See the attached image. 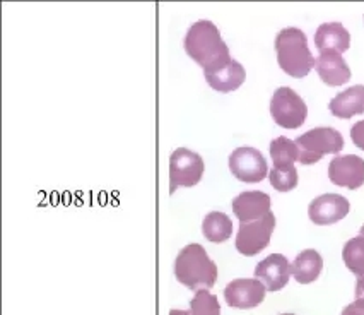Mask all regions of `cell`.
<instances>
[{
    "label": "cell",
    "mask_w": 364,
    "mask_h": 315,
    "mask_svg": "<svg viewBox=\"0 0 364 315\" xmlns=\"http://www.w3.org/2000/svg\"><path fill=\"white\" fill-rule=\"evenodd\" d=\"M183 46L188 57L204 69V74L223 69L232 62L230 48L213 21L202 19L193 23L185 35Z\"/></svg>",
    "instance_id": "1"
},
{
    "label": "cell",
    "mask_w": 364,
    "mask_h": 315,
    "mask_svg": "<svg viewBox=\"0 0 364 315\" xmlns=\"http://www.w3.org/2000/svg\"><path fill=\"white\" fill-rule=\"evenodd\" d=\"M175 276L183 286L193 291L213 288L218 281V266L205 249L198 244H188L175 259Z\"/></svg>",
    "instance_id": "2"
},
{
    "label": "cell",
    "mask_w": 364,
    "mask_h": 315,
    "mask_svg": "<svg viewBox=\"0 0 364 315\" xmlns=\"http://www.w3.org/2000/svg\"><path fill=\"white\" fill-rule=\"evenodd\" d=\"M277 63L287 76L296 79L306 78L315 69L316 58L308 48V38L301 29L284 28L276 36Z\"/></svg>",
    "instance_id": "3"
},
{
    "label": "cell",
    "mask_w": 364,
    "mask_h": 315,
    "mask_svg": "<svg viewBox=\"0 0 364 315\" xmlns=\"http://www.w3.org/2000/svg\"><path fill=\"white\" fill-rule=\"evenodd\" d=\"M299 153V163L315 165L323 156L338 155L344 149V138L332 127H316L304 132L294 140Z\"/></svg>",
    "instance_id": "4"
},
{
    "label": "cell",
    "mask_w": 364,
    "mask_h": 315,
    "mask_svg": "<svg viewBox=\"0 0 364 315\" xmlns=\"http://www.w3.org/2000/svg\"><path fill=\"white\" fill-rule=\"evenodd\" d=\"M205 163L200 155L187 148H178L169 156V194L178 187H193L202 180Z\"/></svg>",
    "instance_id": "5"
},
{
    "label": "cell",
    "mask_w": 364,
    "mask_h": 315,
    "mask_svg": "<svg viewBox=\"0 0 364 315\" xmlns=\"http://www.w3.org/2000/svg\"><path fill=\"white\" fill-rule=\"evenodd\" d=\"M270 115L279 127L298 129L306 122L308 106L294 89L282 86L276 89L270 100Z\"/></svg>",
    "instance_id": "6"
},
{
    "label": "cell",
    "mask_w": 364,
    "mask_h": 315,
    "mask_svg": "<svg viewBox=\"0 0 364 315\" xmlns=\"http://www.w3.org/2000/svg\"><path fill=\"white\" fill-rule=\"evenodd\" d=\"M274 228H276L274 212H270L262 220L252 221V223H240L238 235H236V250L247 257L260 254L269 245Z\"/></svg>",
    "instance_id": "7"
},
{
    "label": "cell",
    "mask_w": 364,
    "mask_h": 315,
    "mask_svg": "<svg viewBox=\"0 0 364 315\" xmlns=\"http://www.w3.org/2000/svg\"><path fill=\"white\" fill-rule=\"evenodd\" d=\"M230 170L238 180L258 184L269 175V167L264 155L255 148H238L230 156Z\"/></svg>",
    "instance_id": "8"
},
{
    "label": "cell",
    "mask_w": 364,
    "mask_h": 315,
    "mask_svg": "<svg viewBox=\"0 0 364 315\" xmlns=\"http://www.w3.org/2000/svg\"><path fill=\"white\" fill-rule=\"evenodd\" d=\"M267 288L257 278L232 279L224 288V300L232 309H255L265 300Z\"/></svg>",
    "instance_id": "9"
},
{
    "label": "cell",
    "mask_w": 364,
    "mask_h": 315,
    "mask_svg": "<svg viewBox=\"0 0 364 315\" xmlns=\"http://www.w3.org/2000/svg\"><path fill=\"white\" fill-rule=\"evenodd\" d=\"M328 178L333 185L359 189L364 185V160L355 155L336 156L328 165Z\"/></svg>",
    "instance_id": "10"
},
{
    "label": "cell",
    "mask_w": 364,
    "mask_h": 315,
    "mask_svg": "<svg viewBox=\"0 0 364 315\" xmlns=\"http://www.w3.org/2000/svg\"><path fill=\"white\" fill-rule=\"evenodd\" d=\"M349 210L350 204L344 195L323 194L313 199L310 207H308V216L315 224L327 227V224H333L344 220L349 215Z\"/></svg>",
    "instance_id": "11"
},
{
    "label": "cell",
    "mask_w": 364,
    "mask_h": 315,
    "mask_svg": "<svg viewBox=\"0 0 364 315\" xmlns=\"http://www.w3.org/2000/svg\"><path fill=\"white\" fill-rule=\"evenodd\" d=\"M291 264L282 254H272L260 261L255 267V278L269 291H281L291 278Z\"/></svg>",
    "instance_id": "12"
},
{
    "label": "cell",
    "mask_w": 364,
    "mask_h": 315,
    "mask_svg": "<svg viewBox=\"0 0 364 315\" xmlns=\"http://www.w3.org/2000/svg\"><path fill=\"white\" fill-rule=\"evenodd\" d=\"M232 212L240 223H252V221L265 218L270 215V197L269 194L260 190H247L236 195L231 202Z\"/></svg>",
    "instance_id": "13"
},
{
    "label": "cell",
    "mask_w": 364,
    "mask_h": 315,
    "mask_svg": "<svg viewBox=\"0 0 364 315\" xmlns=\"http://www.w3.org/2000/svg\"><path fill=\"white\" fill-rule=\"evenodd\" d=\"M315 71L318 72L320 79L323 81L327 86H342L347 81H350V69L347 66L338 52H333V50H325V52H320L318 58L315 62Z\"/></svg>",
    "instance_id": "14"
},
{
    "label": "cell",
    "mask_w": 364,
    "mask_h": 315,
    "mask_svg": "<svg viewBox=\"0 0 364 315\" xmlns=\"http://www.w3.org/2000/svg\"><path fill=\"white\" fill-rule=\"evenodd\" d=\"M328 108L333 117L344 118V120H349L354 115L364 113V86L358 84L338 93L336 98L330 100Z\"/></svg>",
    "instance_id": "15"
},
{
    "label": "cell",
    "mask_w": 364,
    "mask_h": 315,
    "mask_svg": "<svg viewBox=\"0 0 364 315\" xmlns=\"http://www.w3.org/2000/svg\"><path fill=\"white\" fill-rule=\"evenodd\" d=\"M315 46L320 52L333 50L344 53L350 46V35L341 23H323L315 33Z\"/></svg>",
    "instance_id": "16"
},
{
    "label": "cell",
    "mask_w": 364,
    "mask_h": 315,
    "mask_svg": "<svg viewBox=\"0 0 364 315\" xmlns=\"http://www.w3.org/2000/svg\"><path fill=\"white\" fill-rule=\"evenodd\" d=\"M205 81L209 83V86L215 89L219 93H231L235 89H238L241 84L247 79V72L245 67L240 62L232 61L224 66L223 69L210 72V74H204Z\"/></svg>",
    "instance_id": "17"
},
{
    "label": "cell",
    "mask_w": 364,
    "mask_h": 315,
    "mask_svg": "<svg viewBox=\"0 0 364 315\" xmlns=\"http://www.w3.org/2000/svg\"><path fill=\"white\" fill-rule=\"evenodd\" d=\"M321 269H323V259L313 249L303 250L291 264V274L299 284H310L318 279Z\"/></svg>",
    "instance_id": "18"
},
{
    "label": "cell",
    "mask_w": 364,
    "mask_h": 315,
    "mask_svg": "<svg viewBox=\"0 0 364 315\" xmlns=\"http://www.w3.org/2000/svg\"><path fill=\"white\" fill-rule=\"evenodd\" d=\"M202 233L213 244H223L232 235V221L224 212L213 211L202 221Z\"/></svg>",
    "instance_id": "19"
},
{
    "label": "cell",
    "mask_w": 364,
    "mask_h": 315,
    "mask_svg": "<svg viewBox=\"0 0 364 315\" xmlns=\"http://www.w3.org/2000/svg\"><path fill=\"white\" fill-rule=\"evenodd\" d=\"M169 315H221V305L218 296L213 295L209 289L196 291V296L190 301L188 310H169Z\"/></svg>",
    "instance_id": "20"
},
{
    "label": "cell",
    "mask_w": 364,
    "mask_h": 315,
    "mask_svg": "<svg viewBox=\"0 0 364 315\" xmlns=\"http://www.w3.org/2000/svg\"><path fill=\"white\" fill-rule=\"evenodd\" d=\"M270 158H272L274 168L294 167L296 161H299L298 146L294 140L287 138H277L270 143Z\"/></svg>",
    "instance_id": "21"
},
{
    "label": "cell",
    "mask_w": 364,
    "mask_h": 315,
    "mask_svg": "<svg viewBox=\"0 0 364 315\" xmlns=\"http://www.w3.org/2000/svg\"><path fill=\"white\" fill-rule=\"evenodd\" d=\"M342 259H344V264L347 269L354 272L355 276L364 274V237H354L350 238L349 242L344 245V250H342Z\"/></svg>",
    "instance_id": "22"
},
{
    "label": "cell",
    "mask_w": 364,
    "mask_h": 315,
    "mask_svg": "<svg viewBox=\"0 0 364 315\" xmlns=\"http://www.w3.org/2000/svg\"><path fill=\"white\" fill-rule=\"evenodd\" d=\"M270 185L279 192H289L298 185V170L296 167L287 168H272L269 172Z\"/></svg>",
    "instance_id": "23"
},
{
    "label": "cell",
    "mask_w": 364,
    "mask_h": 315,
    "mask_svg": "<svg viewBox=\"0 0 364 315\" xmlns=\"http://www.w3.org/2000/svg\"><path fill=\"white\" fill-rule=\"evenodd\" d=\"M350 139H353L355 148L364 151V120L355 122L354 125L350 127Z\"/></svg>",
    "instance_id": "24"
},
{
    "label": "cell",
    "mask_w": 364,
    "mask_h": 315,
    "mask_svg": "<svg viewBox=\"0 0 364 315\" xmlns=\"http://www.w3.org/2000/svg\"><path fill=\"white\" fill-rule=\"evenodd\" d=\"M341 315H364V300H355L347 305Z\"/></svg>",
    "instance_id": "25"
},
{
    "label": "cell",
    "mask_w": 364,
    "mask_h": 315,
    "mask_svg": "<svg viewBox=\"0 0 364 315\" xmlns=\"http://www.w3.org/2000/svg\"><path fill=\"white\" fill-rule=\"evenodd\" d=\"M355 300H364V274L355 281Z\"/></svg>",
    "instance_id": "26"
},
{
    "label": "cell",
    "mask_w": 364,
    "mask_h": 315,
    "mask_svg": "<svg viewBox=\"0 0 364 315\" xmlns=\"http://www.w3.org/2000/svg\"><path fill=\"white\" fill-rule=\"evenodd\" d=\"M359 235L364 237V224H363V227H361V229H359Z\"/></svg>",
    "instance_id": "27"
},
{
    "label": "cell",
    "mask_w": 364,
    "mask_h": 315,
    "mask_svg": "<svg viewBox=\"0 0 364 315\" xmlns=\"http://www.w3.org/2000/svg\"><path fill=\"white\" fill-rule=\"evenodd\" d=\"M281 315H296V314H281Z\"/></svg>",
    "instance_id": "28"
}]
</instances>
